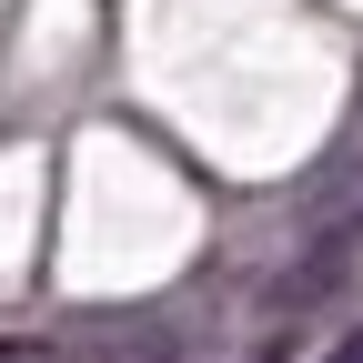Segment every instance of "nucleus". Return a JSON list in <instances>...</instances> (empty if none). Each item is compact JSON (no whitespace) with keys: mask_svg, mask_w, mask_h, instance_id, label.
Wrapping results in <instances>:
<instances>
[{"mask_svg":"<svg viewBox=\"0 0 363 363\" xmlns=\"http://www.w3.org/2000/svg\"><path fill=\"white\" fill-rule=\"evenodd\" d=\"M0 363H51V353H0Z\"/></svg>","mask_w":363,"mask_h":363,"instance_id":"f03ea898","label":"nucleus"},{"mask_svg":"<svg viewBox=\"0 0 363 363\" xmlns=\"http://www.w3.org/2000/svg\"><path fill=\"white\" fill-rule=\"evenodd\" d=\"M333 363H363V333H343V343H333Z\"/></svg>","mask_w":363,"mask_h":363,"instance_id":"f257e3e1","label":"nucleus"}]
</instances>
